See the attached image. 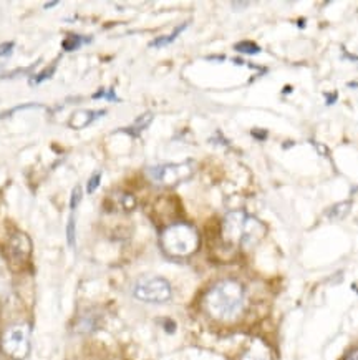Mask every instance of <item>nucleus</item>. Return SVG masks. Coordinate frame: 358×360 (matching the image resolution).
I'll list each match as a JSON object with an SVG mask.
<instances>
[{"instance_id": "obj_24", "label": "nucleus", "mask_w": 358, "mask_h": 360, "mask_svg": "<svg viewBox=\"0 0 358 360\" xmlns=\"http://www.w3.org/2000/svg\"><path fill=\"white\" fill-rule=\"evenodd\" d=\"M343 56H345V58H348V60H355V62H358V56H356V55H350V53H345Z\"/></svg>"}, {"instance_id": "obj_1", "label": "nucleus", "mask_w": 358, "mask_h": 360, "mask_svg": "<svg viewBox=\"0 0 358 360\" xmlns=\"http://www.w3.org/2000/svg\"><path fill=\"white\" fill-rule=\"evenodd\" d=\"M204 307L218 321H231L244 307V287L232 279L214 284L204 297Z\"/></svg>"}, {"instance_id": "obj_10", "label": "nucleus", "mask_w": 358, "mask_h": 360, "mask_svg": "<svg viewBox=\"0 0 358 360\" xmlns=\"http://www.w3.org/2000/svg\"><path fill=\"white\" fill-rule=\"evenodd\" d=\"M241 360H270L269 352L264 345H252L249 350L244 353Z\"/></svg>"}, {"instance_id": "obj_4", "label": "nucleus", "mask_w": 358, "mask_h": 360, "mask_svg": "<svg viewBox=\"0 0 358 360\" xmlns=\"http://www.w3.org/2000/svg\"><path fill=\"white\" fill-rule=\"evenodd\" d=\"M2 350L12 358H25L30 350V329L17 324L9 327L2 335Z\"/></svg>"}, {"instance_id": "obj_20", "label": "nucleus", "mask_w": 358, "mask_h": 360, "mask_svg": "<svg viewBox=\"0 0 358 360\" xmlns=\"http://www.w3.org/2000/svg\"><path fill=\"white\" fill-rule=\"evenodd\" d=\"M14 47H15L14 42H4V43H0V56H9V55H12Z\"/></svg>"}, {"instance_id": "obj_14", "label": "nucleus", "mask_w": 358, "mask_h": 360, "mask_svg": "<svg viewBox=\"0 0 358 360\" xmlns=\"http://www.w3.org/2000/svg\"><path fill=\"white\" fill-rule=\"evenodd\" d=\"M234 48L241 53H247V55H257L260 53V47L257 43L254 42H249V40H244V42H239L234 45Z\"/></svg>"}, {"instance_id": "obj_21", "label": "nucleus", "mask_w": 358, "mask_h": 360, "mask_svg": "<svg viewBox=\"0 0 358 360\" xmlns=\"http://www.w3.org/2000/svg\"><path fill=\"white\" fill-rule=\"evenodd\" d=\"M345 360H358V348H353L351 352L346 353Z\"/></svg>"}, {"instance_id": "obj_7", "label": "nucleus", "mask_w": 358, "mask_h": 360, "mask_svg": "<svg viewBox=\"0 0 358 360\" xmlns=\"http://www.w3.org/2000/svg\"><path fill=\"white\" fill-rule=\"evenodd\" d=\"M105 110H100V111H78V113H73V116L70 119V127L75 128V130H80V128H85L88 127L90 123H93L96 118L103 116L105 115Z\"/></svg>"}, {"instance_id": "obj_15", "label": "nucleus", "mask_w": 358, "mask_h": 360, "mask_svg": "<svg viewBox=\"0 0 358 360\" xmlns=\"http://www.w3.org/2000/svg\"><path fill=\"white\" fill-rule=\"evenodd\" d=\"M66 241L68 246H73L75 244V218L73 214L68 218V224H66Z\"/></svg>"}, {"instance_id": "obj_27", "label": "nucleus", "mask_w": 358, "mask_h": 360, "mask_svg": "<svg viewBox=\"0 0 358 360\" xmlns=\"http://www.w3.org/2000/svg\"><path fill=\"white\" fill-rule=\"evenodd\" d=\"M348 87H358V82H353V83H348Z\"/></svg>"}, {"instance_id": "obj_28", "label": "nucleus", "mask_w": 358, "mask_h": 360, "mask_svg": "<svg viewBox=\"0 0 358 360\" xmlns=\"http://www.w3.org/2000/svg\"><path fill=\"white\" fill-rule=\"evenodd\" d=\"M356 222H358V219H356Z\"/></svg>"}, {"instance_id": "obj_5", "label": "nucleus", "mask_w": 358, "mask_h": 360, "mask_svg": "<svg viewBox=\"0 0 358 360\" xmlns=\"http://www.w3.org/2000/svg\"><path fill=\"white\" fill-rule=\"evenodd\" d=\"M134 297L143 302L161 304L171 299V284L163 277H146L134 285Z\"/></svg>"}, {"instance_id": "obj_8", "label": "nucleus", "mask_w": 358, "mask_h": 360, "mask_svg": "<svg viewBox=\"0 0 358 360\" xmlns=\"http://www.w3.org/2000/svg\"><path fill=\"white\" fill-rule=\"evenodd\" d=\"M350 209H351V201H342L332 206V208L327 211V216L332 221H342L343 218H346V214L350 213Z\"/></svg>"}, {"instance_id": "obj_16", "label": "nucleus", "mask_w": 358, "mask_h": 360, "mask_svg": "<svg viewBox=\"0 0 358 360\" xmlns=\"http://www.w3.org/2000/svg\"><path fill=\"white\" fill-rule=\"evenodd\" d=\"M82 186L77 185L75 188H73V191H71V199H70V209L71 211H75L78 208V204L80 201H82Z\"/></svg>"}, {"instance_id": "obj_12", "label": "nucleus", "mask_w": 358, "mask_h": 360, "mask_svg": "<svg viewBox=\"0 0 358 360\" xmlns=\"http://www.w3.org/2000/svg\"><path fill=\"white\" fill-rule=\"evenodd\" d=\"M88 42L87 38H82L80 35H75V33H71V35H68L63 42H61V48L66 50V51H73L82 47V43Z\"/></svg>"}, {"instance_id": "obj_2", "label": "nucleus", "mask_w": 358, "mask_h": 360, "mask_svg": "<svg viewBox=\"0 0 358 360\" xmlns=\"http://www.w3.org/2000/svg\"><path fill=\"white\" fill-rule=\"evenodd\" d=\"M265 232L264 222L246 211H231L223 221V237L232 246L252 248L265 236Z\"/></svg>"}, {"instance_id": "obj_13", "label": "nucleus", "mask_w": 358, "mask_h": 360, "mask_svg": "<svg viewBox=\"0 0 358 360\" xmlns=\"http://www.w3.org/2000/svg\"><path fill=\"white\" fill-rule=\"evenodd\" d=\"M151 119H153V115H151V113H145L143 116H139L138 119H136L133 127H129L131 130H128V133H131V135H134V136H136V135H139L145 128H148V125L151 123Z\"/></svg>"}, {"instance_id": "obj_3", "label": "nucleus", "mask_w": 358, "mask_h": 360, "mask_svg": "<svg viewBox=\"0 0 358 360\" xmlns=\"http://www.w3.org/2000/svg\"><path fill=\"white\" fill-rule=\"evenodd\" d=\"M161 248L173 257H186L199 248V232L187 222H174L161 232Z\"/></svg>"}, {"instance_id": "obj_19", "label": "nucleus", "mask_w": 358, "mask_h": 360, "mask_svg": "<svg viewBox=\"0 0 358 360\" xmlns=\"http://www.w3.org/2000/svg\"><path fill=\"white\" fill-rule=\"evenodd\" d=\"M93 98H106V100H110V101H118V96L115 95V91H113L111 88L98 91V93L93 95Z\"/></svg>"}, {"instance_id": "obj_18", "label": "nucleus", "mask_w": 358, "mask_h": 360, "mask_svg": "<svg viewBox=\"0 0 358 360\" xmlns=\"http://www.w3.org/2000/svg\"><path fill=\"white\" fill-rule=\"evenodd\" d=\"M53 72H55V65L52 67V68H47V70H43L42 73H40L38 77H35V78H32V85H35V83H42L43 80H47V78H52V75H53Z\"/></svg>"}, {"instance_id": "obj_9", "label": "nucleus", "mask_w": 358, "mask_h": 360, "mask_svg": "<svg viewBox=\"0 0 358 360\" xmlns=\"http://www.w3.org/2000/svg\"><path fill=\"white\" fill-rule=\"evenodd\" d=\"M10 249L14 253H19V256H27L30 253V241H28L25 234H17L12 239V243H10Z\"/></svg>"}, {"instance_id": "obj_6", "label": "nucleus", "mask_w": 358, "mask_h": 360, "mask_svg": "<svg viewBox=\"0 0 358 360\" xmlns=\"http://www.w3.org/2000/svg\"><path fill=\"white\" fill-rule=\"evenodd\" d=\"M194 164L192 163H178V164H161V166L150 168L151 179L163 186H176L179 183L189 179L194 174Z\"/></svg>"}, {"instance_id": "obj_11", "label": "nucleus", "mask_w": 358, "mask_h": 360, "mask_svg": "<svg viewBox=\"0 0 358 360\" xmlns=\"http://www.w3.org/2000/svg\"><path fill=\"white\" fill-rule=\"evenodd\" d=\"M187 27V22L186 24H183V25H179V27H176L174 28V32L171 33V35H168V37H159V38H156V40H153V42L150 43L151 47H156V48H161V47H166V45H169V43H173L176 38L179 37V33L184 30V28Z\"/></svg>"}, {"instance_id": "obj_26", "label": "nucleus", "mask_w": 358, "mask_h": 360, "mask_svg": "<svg viewBox=\"0 0 358 360\" xmlns=\"http://www.w3.org/2000/svg\"><path fill=\"white\" fill-rule=\"evenodd\" d=\"M58 2H50V4H45V9H50V7H55Z\"/></svg>"}, {"instance_id": "obj_22", "label": "nucleus", "mask_w": 358, "mask_h": 360, "mask_svg": "<svg viewBox=\"0 0 358 360\" xmlns=\"http://www.w3.org/2000/svg\"><path fill=\"white\" fill-rule=\"evenodd\" d=\"M252 135H254V136H257L259 140H264L265 136H267L265 131H257V130H254V131H252Z\"/></svg>"}, {"instance_id": "obj_17", "label": "nucleus", "mask_w": 358, "mask_h": 360, "mask_svg": "<svg viewBox=\"0 0 358 360\" xmlns=\"http://www.w3.org/2000/svg\"><path fill=\"white\" fill-rule=\"evenodd\" d=\"M100 181H101V173L98 171V173H95L92 178L88 179V185H87V191L92 194L95 193L96 190H98V186H100Z\"/></svg>"}, {"instance_id": "obj_23", "label": "nucleus", "mask_w": 358, "mask_h": 360, "mask_svg": "<svg viewBox=\"0 0 358 360\" xmlns=\"http://www.w3.org/2000/svg\"><path fill=\"white\" fill-rule=\"evenodd\" d=\"M337 96H338V93H333V95H327V103L328 105H332V103H335V100H337Z\"/></svg>"}, {"instance_id": "obj_25", "label": "nucleus", "mask_w": 358, "mask_h": 360, "mask_svg": "<svg viewBox=\"0 0 358 360\" xmlns=\"http://www.w3.org/2000/svg\"><path fill=\"white\" fill-rule=\"evenodd\" d=\"M232 5H234V7H247L249 2H242V4H237V2H234Z\"/></svg>"}]
</instances>
